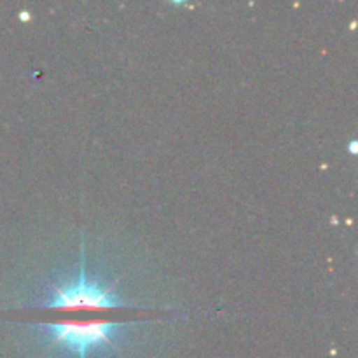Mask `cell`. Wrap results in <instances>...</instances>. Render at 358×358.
Masks as SVG:
<instances>
[{
  "label": "cell",
  "mask_w": 358,
  "mask_h": 358,
  "mask_svg": "<svg viewBox=\"0 0 358 358\" xmlns=\"http://www.w3.org/2000/svg\"><path fill=\"white\" fill-rule=\"evenodd\" d=\"M126 325L128 324L124 322H44L37 324V327L44 329L51 346H63L79 358H86L90 350L101 345H112L115 331Z\"/></svg>",
  "instance_id": "7a4b0ae2"
},
{
  "label": "cell",
  "mask_w": 358,
  "mask_h": 358,
  "mask_svg": "<svg viewBox=\"0 0 358 358\" xmlns=\"http://www.w3.org/2000/svg\"><path fill=\"white\" fill-rule=\"evenodd\" d=\"M350 149H352V154L357 152V142H352V145H350Z\"/></svg>",
  "instance_id": "3957f363"
},
{
  "label": "cell",
  "mask_w": 358,
  "mask_h": 358,
  "mask_svg": "<svg viewBox=\"0 0 358 358\" xmlns=\"http://www.w3.org/2000/svg\"><path fill=\"white\" fill-rule=\"evenodd\" d=\"M48 310H73V308H94V310H112V308H129L121 297L115 296L114 287L100 282H91L84 268V247L80 248L79 276L72 283L52 285L51 296L38 304Z\"/></svg>",
  "instance_id": "6da1fadb"
}]
</instances>
